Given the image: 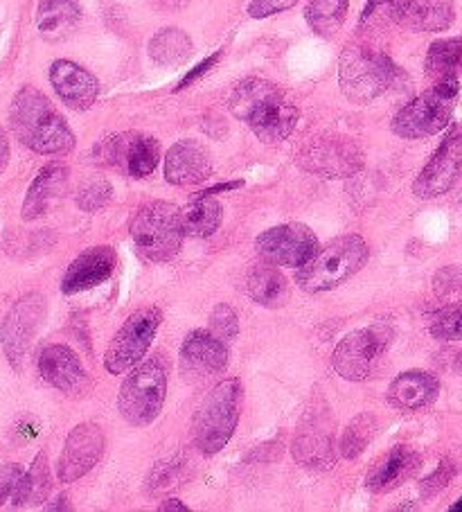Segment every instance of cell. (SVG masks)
<instances>
[{
    "label": "cell",
    "mask_w": 462,
    "mask_h": 512,
    "mask_svg": "<svg viewBox=\"0 0 462 512\" xmlns=\"http://www.w3.org/2000/svg\"><path fill=\"white\" fill-rule=\"evenodd\" d=\"M230 111L246 122L266 145L287 140L298 122V109L284 97L278 86L264 79H244L230 95Z\"/></svg>",
    "instance_id": "1"
},
{
    "label": "cell",
    "mask_w": 462,
    "mask_h": 512,
    "mask_svg": "<svg viewBox=\"0 0 462 512\" xmlns=\"http://www.w3.org/2000/svg\"><path fill=\"white\" fill-rule=\"evenodd\" d=\"M10 122L16 138L37 154L59 156L68 154L75 147V134L70 131L64 116L34 86H25L16 93Z\"/></svg>",
    "instance_id": "2"
},
{
    "label": "cell",
    "mask_w": 462,
    "mask_h": 512,
    "mask_svg": "<svg viewBox=\"0 0 462 512\" xmlns=\"http://www.w3.org/2000/svg\"><path fill=\"white\" fill-rule=\"evenodd\" d=\"M242 395V382L230 377L201 402L192 420V440L203 456H215L230 443L242 413Z\"/></svg>",
    "instance_id": "3"
},
{
    "label": "cell",
    "mask_w": 462,
    "mask_h": 512,
    "mask_svg": "<svg viewBox=\"0 0 462 512\" xmlns=\"http://www.w3.org/2000/svg\"><path fill=\"white\" fill-rule=\"evenodd\" d=\"M368 244L359 235L336 237L323 249H318L312 260L302 264L296 273V280L307 294H321L350 280L368 262Z\"/></svg>",
    "instance_id": "4"
},
{
    "label": "cell",
    "mask_w": 462,
    "mask_h": 512,
    "mask_svg": "<svg viewBox=\"0 0 462 512\" xmlns=\"http://www.w3.org/2000/svg\"><path fill=\"white\" fill-rule=\"evenodd\" d=\"M397 73V66L384 52L352 43L341 55L339 84L350 102L370 104L395 84Z\"/></svg>",
    "instance_id": "5"
},
{
    "label": "cell",
    "mask_w": 462,
    "mask_h": 512,
    "mask_svg": "<svg viewBox=\"0 0 462 512\" xmlns=\"http://www.w3.org/2000/svg\"><path fill=\"white\" fill-rule=\"evenodd\" d=\"M167 395L165 359L151 357L124 377L118 393L120 416L133 427H147L161 416Z\"/></svg>",
    "instance_id": "6"
},
{
    "label": "cell",
    "mask_w": 462,
    "mask_h": 512,
    "mask_svg": "<svg viewBox=\"0 0 462 512\" xmlns=\"http://www.w3.org/2000/svg\"><path fill=\"white\" fill-rule=\"evenodd\" d=\"M460 86L456 77L440 79L429 91L417 95L413 102L393 118V134L406 140H420L440 134L449 125L453 109H456Z\"/></svg>",
    "instance_id": "7"
},
{
    "label": "cell",
    "mask_w": 462,
    "mask_h": 512,
    "mask_svg": "<svg viewBox=\"0 0 462 512\" xmlns=\"http://www.w3.org/2000/svg\"><path fill=\"white\" fill-rule=\"evenodd\" d=\"M131 237L136 242V249L147 260H172L179 253L185 237L181 210L165 201L147 203L133 217Z\"/></svg>",
    "instance_id": "8"
},
{
    "label": "cell",
    "mask_w": 462,
    "mask_h": 512,
    "mask_svg": "<svg viewBox=\"0 0 462 512\" xmlns=\"http://www.w3.org/2000/svg\"><path fill=\"white\" fill-rule=\"evenodd\" d=\"M334 418L325 402H316L300 418V425L293 436L291 452L298 465L314 472L332 470L339 456V447L334 443Z\"/></svg>",
    "instance_id": "9"
},
{
    "label": "cell",
    "mask_w": 462,
    "mask_h": 512,
    "mask_svg": "<svg viewBox=\"0 0 462 512\" xmlns=\"http://www.w3.org/2000/svg\"><path fill=\"white\" fill-rule=\"evenodd\" d=\"M393 339L395 332L388 325H370L348 334L334 350V370L348 382H363L375 373Z\"/></svg>",
    "instance_id": "10"
},
{
    "label": "cell",
    "mask_w": 462,
    "mask_h": 512,
    "mask_svg": "<svg viewBox=\"0 0 462 512\" xmlns=\"http://www.w3.org/2000/svg\"><path fill=\"white\" fill-rule=\"evenodd\" d=\"M163 314L158 307H142V310L133 312L122 328L115 332L109 350L104 357V368L111 375H122L138 366L142 357L154 341L158 328H161Z\"/></svg>",
    "instance_id": "11"
},
{
    "label": "cell",
    "mask_w": 462,
    "mask_h": 512,
    "mask_svg": "<svg viewBox=\"0 0 462 512\" xmlns=\"http://www.w3.org/2000/svg\"><path fill=\"white\" fill-rule=\"evenodd\" d=\"M257 253L269 264L278 267H296L307 264L318 253V237L312 228L305 224H282L273 226L257 237Z\"/></svg>",
    "instance_id": "12"
},
{
    "label": "cell",
    "mask_w": 462,
    "mask_h": 512,
    "mask_svg": "<svg viewBox=\"0 0 462 512\" xmlns=\"http://www.w3.org/2000/svg\"><path fill=\"white\" fill-rule=\"evenodd\" d=\"M462 179V129L451 131L449 138L438 147L431 161L424 165L420 176L413 181L417 199H438L453 190Z\"/></svg>",
    "instance_id": "13"
},
{
    "label": "cell",
    "mask_w": 462,
    "mask_h": 512,
    "mask_svg": "<svg viewBox=\"0 0 462 512\" xmlns=\"http://www.w3.org/2000/svg\"><path fill=\"white\" fill-rule=\"evenodd\" d=\"M95 156L104 165H120L133 179H145L158 167L161 161V145L151 136H113L97 145Z\"/></svg>",
    "instance_id": "14"
},
{
    "label": "cell",
    "mask_w": 462,
    "mask_h": 512,
    "mask_svg": "<svg viewBox=\"0 0 462 512\" xmlns=\"http://www.w3.org/2000/svg\"><path fill=\"white\" fill-rule=\"evenodd\" d=\"M106 438L104 431L95 422H82L70 431L64 445V452L59 456L57 476L61 483H75L82 479L93 467L100 463L104 454Z\"/></svg>",
    "instance_id": "15"
},
{
    "label": "cell",
    "mask_w": 462,
    "mask_h": 512,
    "mask_svg": "<svg viewBox=\"0 0 462 512\" xmlns=\"http://www.w3.org/2000/svg\"><path fill=\"white\" fill-rule=\"evenodd\" d=\"M43 314H46V300L39 294H28L5 316L3 328H0V339H3L7 359H10V364L16 370H21V361L30 348L32 337L39 330Z\"/></svg>",
    "instance_id": "16"
},
{
    "label": "cell",
    "mask_w": 462,
    "mask_h": 512,
    "mask_svg": "<svg viewBox=\"0 0 462 512\" xmlns=\"http://www.w3.org/2000/svg\"><path fill=\"white\" fill-rule=\"evenodd\" d=\"M300 165L305 170L327 176V179H343L361 170L363 156L357 145L343 138H318L300 152Z\"/></svg>",
    "instance_id": "17"
},
{
    "label": "cell",
    "mask_w": 462,
    "mask_h": 512,
    "mask_svg": "<svg viewBox=\"0 0 462 512\" xmlns=\"http://www.w3.org/2000/svg\"><path fill=\"white\" fill-rule=\"evenodd\" d=\"M388 19L413 32H444L456 10L451 0H388Z\"/></svg>",
    "instance_id": "18"
},
{
    "label": "cell",
    "mask_w": 462,
    "mask_h": 512,
    "mask_svg": "<svg viewBox=\"0 0 462 512\" xmlns=\"http://www.w3.org/2000/svg\"><path fill=\"white\" fill-rule=\"evenodd\" d=\"M50 84L61 97V102L75 111L91 109L97 100V93H100L97 79L86 68L68 59H57L50 66Z\"/></svg>",
    "instance_id": "19"
},
{
    "label": "cell",
    "mask_w": 462,
    "mask_h": 512,
    "mask_svg": "<svg viewBox=\"0 0 462 512\" xmlns=\"http://www.w3.org/2000/svg\"><path fill=\"white\" fill-rule=\"evenodd\" d=\"M39 373L50 386L68 395H79L88 388V375L82 361L68 346H48L39 355Z\"/></svg>",
    "instance_id": "20"
},
{
    "label": "cell",
    "mask_w": 462,
    "mask_h": 512,
    "mask_svg": "<svg viewBox=\"0 0 462 512\" xmlns=\"http://www.w3.org/2000/svg\"><path fill=\"white\" fill-rule=\"evenodd\" d=\"M228 343L210 330H194L181 346L183 366L199 377L219 375L228 366Z\"/></svg>",
    "instance_id": "21"
},
{
    "label": "cell",
    "mask_w": 462,
    "mask_h": 512,
    "mask_svg": "<svg viewBox=\"0 0 462 512\" xmlns=\"http://www.w3.org/2000/svg\"><path fill=\"white\" fill-rule=\"evenodd\" d=\"M115 264H118V255L111 246H93L70 264L64 280H61V291L64 294H79V291L102 285L111 278Z\"/></svg>",
    "instance_id": "22"
},
{
    "label": "cell",
    "mask_w": 462,
    "mask_h": 512,
    "mask_svg": "<svg viewBox=\"0 0 462 512\" xmlns=\"http://www.w3.org/2000/svg\"><path fill=\"white\" fill-rule=\"evenodd\" d=\"M210 152L197 140H181L165 156V179L172 185H197L210 179Z\"/></svg>",
    "instance_id": "23"
},
{
    "label": "cell",
    "mask_w": 462,
    "mask_h": 512,
    "mask_svg": "<svg viewBox=\"0 0 462 512\" xmlns=\"http://www.w3.org/2000/svg\"><path fill=\"white\" fill-rule=\"evenodd\" d=\"M438 393V377L422 373V370H408L390 382L388 402L399 411H420L438 400Z\"/></svg>",
    "instance_id": "24"
},
{
    "label": "cell",
    "mask_w": 462,
    "mask_h": 512,
    "mask_svg": "<svg viewBox=\"0 0 462 512\" xmlns=\"http://www.w3.org/2000/svg\"><path fill=\"white\" fill-rule=\"evenodd\" d=\"M420 465V454L408 447H395L379 458L377 465L370 470L366 483L372 492H390L411 479V476L420 470Z\"/></svg>",
    "instance_id": "25"
},
{
    "label": "cell",
    "mask_w": 462,
    "mask_h": 512,
    "mask_svg": "<svg viewBox=\"0 0 462 512\" xmlns=\"http://www.w3.org/2000/svg\"><path fill=\"white\" fill-rule=\"evenodd\" d=\"M68 183V167L64 163H50L37 174L32 181L28 197L23 201V219H39L50 210L61 194L66 190Z\"/></svg>",
    "instance_id": "26"
},
{
    "label": "cell",
    "mask_w": 462,
    "mask_h": 512,
    "mask_svg": "<svg viewBox=\"0 0 462 512\" xmlns=\"http://www.w3.org/2000/svg\"><path fill=\"white\" fill-rule=\"evenodd\" d=\"M82 21L77 0H41L37 10L39 34L50 43L66 41Z\"/></svg>",
    "instance_id": "27"
},
{
    "label": "cell",
    "mask_w": 462,
    "mask_h": 512,
    "mask_svg": "<svg viewBox=\"0 0 462 512\" xmlns=\"http://www.w3.org/2000/svg\"><path fill=\"white\" fill-rule=\"evenodd\" d=\"M181 215L185 235L210 237L219 231L221 219H224V208L215 199V194L201 192L181 210Z\"/></svg>",
    "instance_id": "28"
},
{
    "label": "cell",
    "mask_w": 462,
    "mask_h": 512,
    "mask_svg": "<svg viewBox=\"0 0 462 512\" xmlns=\"http://www.w3.org/2000/svg\"><path fill=\"white\" fill-rule=\"evenodd\" d=\"M248 296H251L257 305L269 307V310H278L289 300V282L287 278L275 267H257L251 271L246 282Z\"/></svg>",
    "instance_id": "29"
},
{
    "label": "cell",
    "mask_w": 462,
    "mask_h": 512,
    "mask_svg": "<svg viewBox=\"0 0 462 512\" xmlns=\"http://www.w3.org/2000/svg\"><path fill=\"white\" fill-rule=\"evenodd\" d=\"M48 492H50L48 456L39 454L30 465V470L23 472L19 485H16V490L12 494V506L14 508L41 506V503L48 499Z\"/></svg>",
    "instance_id": "30"
},
{
    "label": "cell",
    "mask_w": 462,
    "mask_h": 512,
    "mask_svg": "<svg viewBox=\"0 0 462 512\" xmlns=\"http://www.w3.org/2000/svg\"><path fill=\"white\" fill-rule=\"evenodd\" d=\"M192 55V39L179 28H165L149 41V57L161 66H179Z\"/></svg>",
    "instance_id": "31"
},
{
    "label": "cell",
    "mask_w": 462,
    "mask_h": 512,
    "mask_svg": "<svg viewBox=\"0 0 462 512\" xmlns=\"http://www.w3.org/2000/svg\"><path fill=\"white\" fill-rule=\"evenodd\" d=\"M460 61H462V37L433 41L429 46V52H426L424 73L431 79H435V82L456 77V73L460 70Z\"/></svg>",
    "instance_id": "32"
},
{
    "label": "cell",
    "mask_w": 462,
    "mask_h": 512,
    "mask_svg": "<svg viewBox=\"0 0 462 512\" xmlns=\"http://www.w3.org/2000/svg\"><path fill=\"white\" fill-rule=\"evenodd\" d=\"M350 10V0H312L305 10V19L318 37L330 39L341 30Z\"/></svg>",
    "instance_id": "33"
},
{
    "label": "cell",
    "mask_w": 462,
    "mask_h": 512,
    "mask_svg": "<svg viewBox=\"0 0 462 512\" xmlns=\"http://www.w3.org/2000/svg\"><path fill=\"white\" fill-rule=\"evenodd\" d=\"M377 434V418L372 413H359L350 420V425L345 427L341 443H339V454L345 461H354L359 458L366 447L372 443V438Z\"/></svg>",
    "instance_id": "34"
},
{
    "label": "cell",
    "mask_w": 462,
    "mask_h": 512,
    "mask_svg": "<svg viewBox=\"0 0 462 512\" xmlns=\"http://www.w3.org/2000/svg\"><path fill=\"white\" fill-rule=\"evenodd\" d=\"M429 332L438 341H462V300L435 316Z\"/></svg>",
    "instance_id": "35"
},
{
    "label": "cell",
    "mask_w": 462,
    "mask_h": 512,
    "mask_svg": "<svg viewBox=\"0 0 462 512\" xmlns=\"http://www.w3.org/2000/svg\"><path fill=\"white\" fill-rule=\"evenodd\" d=\"M183 461L181 458H167L163 463H156L154 470H151L149 479H147V490L149 492H163L174 488L181 479V470H183Z\"/></svg>",
    "instance_id": "36"
},
{
    "label": "cell",
    "mask_w": 462,
    "mask_h": 512,
    "mask_svg": "<svg viewBox=\"0 0 462 512\" xmlns=\"http://www.w3.org/2000/svg\"><path fill=\"white\" fill-rule=\"evenodd\" d=\"M208 330L212 334H217L219 339H224L226 343L235 341L237 334H239L237 312L230 305H226V303L217 305L215 310H212V314H210V328Z\"/></svg>",
    "instance_id": "37"
},
{
    "label": "cell",
    "mask_w": 462,
    "mask_h": 512,
    "mask_svg": "<svg viewBox=\"0 0 462 512\" xmlns=\"http://www.w3.org/2000/svg\"><path fill=\"white\" fill-rule=\"evenodd\" d=\"M113 199V188L111 183L106 181H93L84 185L82 190L77 194V206L86 210V213H95V210L104 208L106 203Z\"/></svg>",
    "instance_id": "38"
},
{
    "label": "cell",
    "mask_w": 462,
    "mask_h": 512,
    "mask_svg": "<svg viewBox=\"0 0 462 512\" xmlns=\"http://www.w3.org/2000/svg\"><path fill=\"white\" fill-rule=\"evenodd\" d=\"M458 467L460 465L453 461V458H444V461L438 465V470L422 481V497H435L440 490L447 488L453 476H456Z\"/></svg>",
    "instance_id": "39"
},
{
    "label": "cell",
    "mask_w": 462,
    "mask_h": 512,
    "mask_svg": "<svg viewBox=\"0 0 462 512\" xmlns=\"http://www.w3.org/2000/svg\"><path fill=\"white\" fill-rule=\"evenodd\" d=\"M296 3L298 0H253L248 5V14H251V19H269L273 14L291 10Z\"/></svg>",
    "instance_id": "40"
},
{
    "label": "cell",
    "mask_w": 462,
    "mask_h": 512,
    "mask_svg": "<svg viewBox=\"0 0 462 512\" xmlns=\"http://www.w3.org/2000/svg\"><path fill=\"white\" fill-rule=\"evenodd\" d=\"M23 476V470L19 465H3L0 467V506L5 501H12V494L16 490Z\"/></svg>",
    "instance_id": "41"
},
{
    "label": "cell",
    "mask_w": 462,
    "mask_h": 512,
    "mask_svg": "<svg viewBox=\"0 0 462 512\" xmlns=\"http://www.w3.org/2000/svg\"><path fill=\"white\" fill-rule=\"evenodd\" d=\"M458 289H462V267H444L435 276V291L438 294H453Z\"/></svg>",
    "instance_id": "42"
},
{
    "label": "cell",
    "mask_w": 462,
    "mask_h": 512,
    "mask_svg": "<svg viewBox=\"0 0 462 512\" xmlns=\"http://www.w3.org/2000/svg\"><path fill=\"white\" fill-rule=\"evenodd\" d=\"M219 57H221V52H217V55H212V57H208L206 61H203V64H201L199 68H194V70H192V73H190L188 77H185V79H183V82H181L179 86H176V91H183V88H185V86H190V84L194 82V79H199V77H201L203 73H208V70H210L212 66H215V64H217V61H219Z\"/></svg>",
    "instance_id": "43"
},
{
    "label": "cell",
    "mask_w": 462,
    "mask_h": 512,
    "mask_svg": "<svg viewBox=\"0 0 462 512\" xmlns=\"http://www.w3.org/2000/svg\"><path fill=\"white\" fill-rule=\"evenodd\" d=\"M7 163H10V143H7L5 131L0 129V174L5 172Z\"/></svg>",
    "instance_id": "44"
},
{
    "label": "cell",
    "mask_w": 462,
    "mask_h": 512,
    "mask_svg": "<svg viewBox=\"0 0 462 512\" xmlns=\"http://www.w3.org/2000/svg\"><path fill=\"white\" fill-rule=\"evenodd\" d=\"M161 510L163 512H167V510H181V512H190V508L188 506H185V503H181L179 499H167V501H163L161 503Z\"/></svg>",
    "instance_id": "45"
},
{
    "label": "cell",
    "mask_w": 462,
    "mask_h": 512,
    "mask_svg": "<svg viewBox=\"0 0 462 512\" xmlns=\"http://www.w3.org/2000/svg\"><path fill=\"white\" fill-rule=\"evenodd\" d=\"M66 501H68L66 497H59V499H57V503H52L50 510H61V508H64V510H70V503H66Z\"/></svg>",
    "instance_id": "46"
},
{
    "label": "cell",
    "mask_w": 462,
    "mask_h": 512,
    "mask_svg": "<svg viewBox=\"0 0 462 512\" xmlns=\"http://www.w3.org/2000/svg\"><path fill=\"white\" fill-rule=\"evenodd\" d=\"M456 373H458L460 379H462V352H460L458 359H456Z\"/></svg>",
    "instance_id": "47"
},
{
    "label": "cell",
    "mask_w": 462,
    "mask_h": 512,
    "mask_svg": "<svg viewBox=\"0 0 462 512\" xmlns=\"http://www.w3.org/2000/svg\"><path fill=\"white\" fill-rule=\"evenodd\" d=\"M451 512H462V499L458 503H453L451 506Z\"/></svg>",
    "instance_id": "48"
},
{
    "label": "cell",
    "mask_w": 462,
    "mask_h": 512,
    "mask_svg": "<svg viewBox=\"0 0 462 512\" xmlns=\"http://www.w3.org/2000/svg\"><path fill=\"white\" fill-rule=\"evenodd\" d=\"M460 73H462V61H460Z\"/></svg>",
    "instance_id": "49"
},
{
    "label": "cell",
    "mask_w": 462,
    "mask_h": 512,
    "mask_svg": "<svg viewBox=\"0 0 462 512\" xmlns=\"http://www.w3.org/2000/svg\"><path fill=\"white\" fill-rule=\"evenodd\" d=\"M460 201H462V192H460Z\"/></svg>",
    "instance_id": "50"
}]
</instances>
